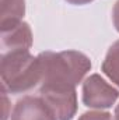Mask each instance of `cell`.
Masks as SVG:
<instances>
[{
    "label": "cell",
    "mask_w": 119,
    "mask_h": 120,
    "mask_svg": "<svg viewBox=\"0 0 119 120\" xmlns=\"http://www.w3.org/2000/svg\"><path fill=\"white\" fill-rule=\"evenodd\" d=\"M42 68L41 87L76 88L91 70V60L79 50L42 52L38 55Z\"/></svg>",
    "instance_id": "6da1fadb"
},
{
    "label": "cell",
    "mask_w": 119,
    "mask_h": 120,
    "mask_svg": "<svg viewBox=\"0 0 119 120\" xmlns=\"http://www.w3.org/2000/svg\"><path fill=\"white\" fill-rule=\"evenodd\" d=\"M0 77L3 91L23 94L32 90L42 81V68L38 56L30 50H13L1 53Z\"/></svg>",
    "instance_id": "7a4b0ae2"
},
{
    "label": "cell",
    "mask_w": 119,
    "mask_h": 120,
    "mask_svg": "<svg viewBox=\"0 0 119 120\" xmlns=\"http://www.w3.org/2000/svg\"><path fill=\"white\" fill-rule=\"evenodd\" d=\"M119 98V91L107 82L99 74H91L83 82L81 101L90 109H109Z\"/></svg>",
    "instance_id": "3957f363"
},
{
    "label": "cell",
    "mask_w": 119,
    "mask_h": 120,
    "mask_svg": "<svg viewBox=\"0 0 119 120\" xmlns=\"http://www.w3.org/2000/svg\"><path fill=\"white\" fill-rule=\"evenodd\" d=\"M39 94L58 120H73L76 116L79 108L76 88L41 87Z\"/></svg>",
    "instance_id": "277c9868"
},
{
    "label": "cell",
    "mask_w": 119,
    "mask_h": 120,
    "mask_svg": "<svg viewBox=\"0 0 119 120\" xmlns=\"http://www.w3.org/2000/svg\"><path fill=\"white\" fill-rule=\"evenodd\" d=\"M10 120H58L42 96H24L16 102Z\"/></svg>",
    "instance_id": "5b68a950"
},
{
    "label": "cell",
    "mask_w": 119,
    "mask_h": 120,
    "mask_svg": "<svg viewBox=\"0 0 119 120\" xmlns=\"http://www.w3.org/2000/svg\"><path fill=\"white\" fill-rule=\"evenodd\" d=\"M1 31L3 53L13 50H30L32 46V31L25 21L13 24Z\"/></svg>",
    "instance_id": "8992f818"
},
{
    "label": "cell",
    "mask_w": 119,
    "mask_h": 120,
    "mask_svg": "<svg viewBox=\"0 0 119 120\" xmlns=\"http://www.w3.org/2000/svg\"><path fill=\"white\" fill-rule=\"evenodd\" d=\"M0 30L23 21L25 15V0H0Z\"/></svg>",
    "instance_id": "52a82bcc"
},
{
    "label": "cell",
    "mask_w": 119,
    "mask_h": 120,
    "mask_svg": "<svg viewBox=\"0 0 119 120\" xmlns=\"http://www.w3.org/2000/svg\"><path fill=\"white\" fill-rule=\"evenodd\" d=\"M101 70L115 85L119 87V39L109 46L101 64Z\"/></svg>",
    "instance_id": "ba28073f"
},
{
    "label": "cell",
    "mask_w": 119,
    "mask_h": 120,
    "mask_svg": "<svg viewBox=\"0 0 119 120\" xmlns=\"http://www.w3.org/2000/svg\"><path fill=\"white\" fill-rule=\"evenodd\" d=\"M79 120H114L112 115L108 112H102V110H90L83 113Z\"/></svg>",
    "instance_id": "9c48e42d"
},
{
    "label": "cell",
    "mask_w": 119,
    "mask_h": 120,
    "mask_svg": "<svg viewBox=\"0 0 119 120\" xmlns=\"http://www.w3.org/2000/svg\"><path fill=\"white\" fill-rule=\"evenodd\" d=\"M112 22H114L115 30L119 32V0H116V3L114 4V8H112Z\"/></svg>",
    "instance_id": "30bf717a"
},
{
    "label": "cell",
    "mask_w": 119,
    "mask_h": 120,
    "mask_svg": "<svg viewBox=\"0 0 119 120\" xmlns=\"http://www.w3.org/2000/svg\"><path fill=\"white\" fill-rule=\"evenodd\" d=\"M3 103H4V112H3V117L1 120H7L8 119V108H10V103H8V98H7V92L3 91Z\"/></svg>",
    "instance_id": "8fae6325"
},
{
    "label": "cell",
    "mask_w": 119,
    "mask_h": 120,
    "mask_svg": "<svg viewBox=\"0 0 119 120\" xmlns=\"http://www.w3.org/2000/svg\"><path fill=\"white\" fill-rule=\"evenodd\" d=\"M66 1L73 4V6H84V4H90L94 0H66Z\"/></svg>",
    "instance_id": "7c38bea8"
},
{
    "label": "cell",
    "mask_w": 119,
    "mask_h": 120,
    "mask_svg": "<svg viewBox=\"0 0 119 120\" xmlns=\"http://www.w3.org/2000/svg\"><path fill=\"white\" fill-rule=\"evenodd\" d=\"M114 119L119 120V103L115 106V112H114Z\"/></svg>",
    "instance_id": "4fadbf2b"
}]
</instances>
